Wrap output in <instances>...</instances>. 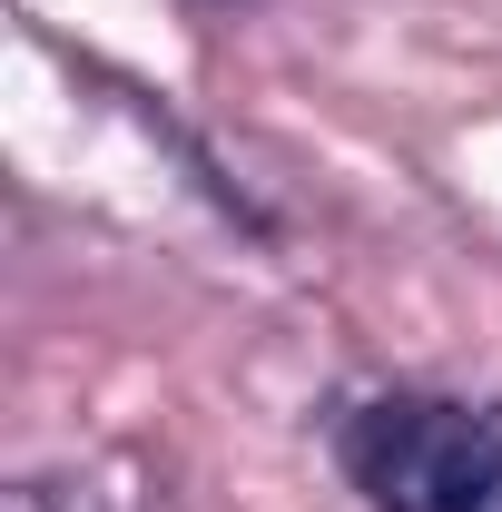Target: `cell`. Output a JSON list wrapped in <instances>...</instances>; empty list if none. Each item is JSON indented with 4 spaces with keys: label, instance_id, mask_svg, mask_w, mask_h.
<instances>
[{
    "label": "cell",
    "instance_id": "6da1fadb",
    "mask_svg": "<svg viewBox=\"0 0 502 512\" xmlns=\"http://www.w3.org/2000/svg\"><path fill=\"white\" fill-rule=\"evenodd\" d=\"M335 463L375 512H502V404L394 384L335 424Z\"/></svg>",
    "mask_w": 502,
    "mask_h": 512
}]
</instances>
